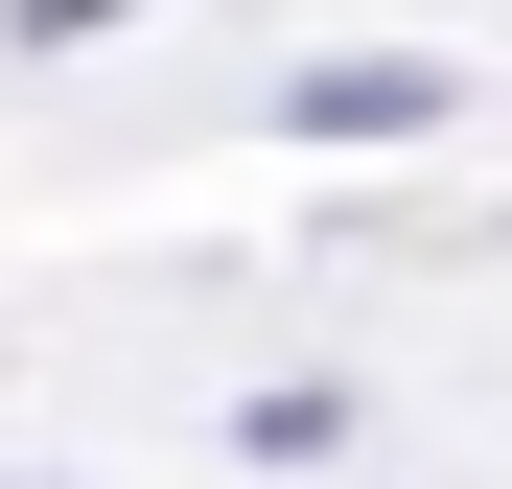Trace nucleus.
I'll return each mask as SVG.
<instances>
[{"mask_svg": "<svg viewBox=\"0 0 512 489\" xmlns=\"http://www.w3.org/2000/svg\"><path fill=\"white\" fill-rule=\"evenodd\" d=\"M94 24H140V0H0V47H94Z\"/></svg>", "mask_w": 512, "mask_h": 489, "instance_id": "2", "label": "nucleus"}, {"mask_svg": "<svg viewBox=\"0 0 512 489\" xmlns=\"http://www.w3.org/2000/svg\"><path fill=\"white\" fill-rule=\"evenodd\" d=\"M280 117H303V140H419V117H443V70H396V47H350V70H303Z\"/></svg>", "mask_w": 512, "mask_h": 489, "instance_id": "1", "label": "nucleus"}]
</instances>
